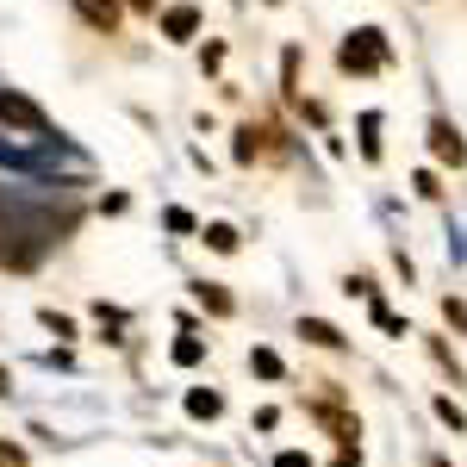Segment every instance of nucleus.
I'll return each mask as SVG.
<instances>
[{
    "label": "nucleus",
    "mask_w": 467,
    "mask_h": 467,
    "mask_svg": "<svg viewBox=\"0 0 467 467\" xmlns=\"http://www.w3.org/2000/svg\"><path fill=\"white\" fill-rule=\"evenodd\" d=\"M275 138H281L275 125H244V131H237V144H231V156H237V162H255V156H281V144H275Z\"/></svg>",
    "instance_id": "7ed1b4c3"
},
{
    "label": "nucleus",
    "mask_w": 467,
    "mask_h": 467,
    "mask_svg": "<svg viewBox=\"0 0 467 467\" xmlns=\"http://www.w3.org/2000/svg\"><path fill=\"white\" fill-rule=\"evenodd\" d=\"M193 32H200V6H187V0H181V6H169V13H162V37L187 44Z\"/></svg>",
    "instance_id": "423d86ee"
},
{
    "label": "nucleus",
    "mask_w": 467,
    "mask_h": 467,
    "mask_svg": "<svg viewBox=\"0 0 467 467\" xmlns=\"http://www.w3.org/2000/svg\"><path fill=\"white\" fill-rule=\"evenodd\" d=\"M268 6H275V0H268Z\"/></svg>",
    "instance_id": "cd10ccee"
},
{
    "label": "nucleus",
    "mask_w": 467,
    "mask_h": 467,
    "mask_svg": "<svg viewBox=\"0 0 467 467\" xmlns=\"http://www.w3.org/2000/svg\"><path fill=\"white\" fill-rule=\"evenodd\" d=\"M0 125L6 131H26V138H50L44 107H37L32 94H19V88H0Z\"/></svg>",
    "instance_id": "f03ea898"
},
{
    "label": "nucleus",
    "mask_w": 467,
    "mask_h": 467,
    "mask_svg": "<svg viewBox=\"0 0 467 467\" xmlns=\"http://www.w3.org/2000/svg\"><path fill=\"white\" fill-rule=\"evenodd\" d=\"M275 467H312V455H306V449H281V455H275Z\"/></svg>",
    "instance_id": "4be33fe9"
},
{
    "label": "nucleus",
    "mask_w": 467,
    "mask_h": 467,
    "mask_svg": "<svg viewBox=\"0 0 467 467\" xmlns=\"http://www.w3.org/2000/svg\"><path fill=\"white\" fill-rule=\"evenodd\" d=\"M75 13H81L94 32L112 37V32H119V13H125V6H119V0H75Z\"/></svg>",
    "instance_id": "39448f33"
},
{
    "label": "nucleus",
    "mask_w": 467,
    "mask_h": 467,
    "mask_svg": "<svg viewBox=\"0 0 467 467\" xmlns=\"http://www.w3.org/2000/svg\"><path fill=\"white\" fill-rule=\"evenodd\" d=\"M218 411H224V399H218V393H206V387L187 393V418H218Z\"/></svg>",
    "instance_id": "9b49d317"
},
{
    "label": "nucleus",
    "mask_w": 467,
    "mask_h": 467,
    "mask_svg": "<svg viewBox=\"0 0 467 467\" xmlns=\"http://www.w3.org/2000/svg\"><path fill=\"white\" fill-rule=\"evenodd\" d=\"M436 418H442V424H449V431H455V436L467 431V411H462V405H455V399H436Z\"/></svg>",
    "instance_id": "2eb2a0df"
},
{
    "label": "nucleus",
    "mask_w": 467,
    "mask_h": 467,
    "mask_svg": "<svg viewBox=\"0 0 467 467\" xmlns=\"http://www.w3.org/2000/svg\"><path fill=\"white\" fill-rule=\"evenodd\" d=\"M442 318L455 324V330H467V306H462V299H455V293H449V299H442Z\"/></svg>",
    "instance_id": "aec40b11"
},
{
    "label": "nucleus",
    "mask_w": 467,
    "mask_h": 467,
    "mask_svg": "<svg viewBox=\"0 0 467 467\" xmlns=\"http://www.w3.org/2000/svg\"><path fill=\"white\" fill-rule=\"evenodd\" d=\"M374 324H380V330H387V337H411V330H405V318H399V312H387V306H380V299H374Z\"/></svg>",
    "instance_id": "f3484780"
},
{
    "label": "nucleus",
    "mask_w": 467,
    "mask_h": 467,
    "mask_svg": "<svg viewBox=\"0 0 467 467\" xmlns=\"http://www.w3.org/2000/svg\"><path fill=\"white\" fill-rule=\"evenodd\" d=\"M162 224H169V231H200V224H193V213H181V206H169V213H162Z\"/></svg>",
    "instance_id": "412c9836"
},
{
    "label": "nucleus",
    "mask_w": 467,
    "mask_h": 467,
    "mask_svg": "<svg viewBox=\"0 0 467 467\" xmlns=\"http://www.w3.org/2000/svg\"><path fill=\"white\" fill-rule=\"evenodd\" d=\"M299 337H306L312 349H343V343H349V337H343L330 318H299Z\"/></svg>",
    "instance_id": "0eeeda50"
},
{
    "label": "nucleus",
    "mask_w": 467,
    "mask_h": 467,
    "mask_svg": "<svg viewBox=\"0 0 467 467\" xmlns=\"http://www.w3.org/2000/svg\"><path fill=\"white\" fill-rule=\"evenodd\" d=\"M393 63V50H387V32L380 26H361V32L343 37V50H337V69L343 75H374Z\"/></svg>",
    "instance_id": "f257e3e1"
},
{
    "label": "nucleus",
    "mask_w": 467,
    "mask_h": 467,
    "mask_svg": "<svg viewBox=\"0 0 467 467\" xmlns=\"http://www.w3.org/2000/svg\"><path fill=\"white\" fill-rule=\"evenodd\" d=\"M431 156L442 169H462L467 162V144H462V131H455L449 119H431Z\"/></svg>",
    "instance_id": "20e7f679"
},
{
    "label": "nucleus",
    "mask_w": 467,
    "mask_h": 467,
    "mask_svg": "<svg viewBox=\"0 0 467 467\" xmlns=\"http://www.w3.org/2000/svg\"><path fill=\"white\" fill-rule=\"evenodd\" d=\"M330 467H361V449H343V455H337Z\"/></svg>",
    "instance_id": "b1692460"
},
{
    "label": "nucleus",
    "mask_w": 467,
    "mask_h": 467,
    "mask_svg": "<svg viewBox=\"0 0 467 467\" xmlns=\"http://www.w3.org/2000/svg\"><path fill=\"white\" fill-rule=\"evenodd\" d=\"M37 318H44L50 337H75V318H63V312H37Z\"/></svg>",
    "instance_id": "6ab92c4d"
},
{
    "label": "nucleus",
    "mask_w": 467,
    "mask_h": 467,
    "mask_svg": "<svg viewBox=\"0 0 467 467\" xmlns=\"http://www.w3.org/2000/svg\"><path fill=\"white\" fill-rule=\"evenodd\" d=\"M361 156L380 162V112H361Z\"/></svg>",
    "instance_id": "f8f14e48"
},
{
    "label": "nucleus",
    "mask_w": 467,
    "mask_h": 467,
    "mask_svg": "<svg viewBox=\"0 0 467 467\" xmlns=\"http://www.w3.org/2000/svg\"><path fill=\"white\" fill-rule=\"evenodd\" d=\"M131 6H138V13H156V0H131Z\"/></svg>",
    "instance_id": "a878e982"
},
{
    "label": "nucleus",
    "mask_w": 467,
    "mask_h": 467,
    "mask_svg": "<svg viewBox=\"0 0 467 467\" xmlns=\"http://www.w3.org/2000/svg\"><path fill=\"white\" fill-rule=\"evenodd\" d=\"M6 393H13V374H6V368H0V399H6Z\"/></svg>",
    "instance_id": "393cba45"
},
{
    "label": "nucleus",
    "mask_w": 467,
    "mask_h": 467,
    "mask_svg": "<svg viewBox=\"0 0 467 467\" xmlns=\"http://www.w3.org/2000/svg\"><path fill=\"white\" fill-rule=\"evenodd\" d=\"M200 237H206V250H218V255H231V250H237V231H231L224 218H213V224H200Z\"/></svg>",
    "instance_id": "1a4fd4ad"
},
{
    "label": "nucleus",
    "mask_w": 467,
    "mask_h": 467,
    "mask_svg": "<svg viewBox=\"0 0 467 467\" xmlns=\"http://www.w3.org/2000/svg\"><path fill=\"white\" fill-rule=\"evenodd\" d=\"M411 187H418L424 200H442V181H436V169H418V175H411Z\"/></svg>",
    "instance_id": "a211bd4d"
},
{
    "label": "nucleus",
    "mask_w": 467,
    "mask_h": 467,
    "mask_svg": "<svg viewBox=\"0 0 467 467\" xmlns=\"http://www.w3.org/2000/svg\"><path fill=\"white\" fill-rule=\"evenodd\" d=\"M193 293H200V306H206L213 318H231V312H237V299H231V293L218 287V281H200V287H193Z\"/></svg>",
    "instance_id": "6e6552de"
},
{
    "label": "nucleus",
    "mask_w": 467,
    "mask_h": 467,
    "mask_svg": "<svg viewBox=\"0 0 467 467\" xmlns=\"http://www.w3.org/2000/svg\"><path fill=\"white\" fill-rule=\"evenodd\" d=\"M431 356H436V368H442V374H455V380H462V361H455V349H449L442 337H431Z\"/></svg>",
    "instance_id": "dca6fc26"
},
{
    "label": "nucleus",
    "mask_w": 467,
    "mask_h": 467,
    "mask_svg": "<svg viewBox=\"0 0 467 467\" xmlns=\"http://www.w3.org/2000/svg\"><path fill=\"white\" fill-rule=\"evenodd\" d=\"M431 467H449V462H442V455H431Z\"/></svg>",
    "instance_id": "bb28decb"
},
{
    "label": "nucleus",
    "mask_w": 467,
    "mask_h": 467,
    "mask_svg": "<svg viewBox=\"0 0 467 467\" xmlns=\"http://www.w3.org/2000/svg\"><path fill=\"white\" fill-rule=\"evenodd\" d=\"M250 374H262V380H281V374H287V361L275 356V349H250Z\"/></svg>",
    "instance_id": "9d476101"
},
{
    "label": "nucleus",
    "mask_w": 467,
    "mask_h": 467,
    "mask_svg": "<svg viewBox=\"0 0 467 467\" xmlns=\"http://www.w3.org/2000/svg\"><path fill=\"white\" fill-rule=\"evenodd\" d=\"M169 356H175V368H200V356H206V343H200V337H181V343L169 349Z\"/></svg>",
    "instance_id": "ddd939ff"
},
{
    "label": "nucleus",
    "mask_w": 467,
    "mask_h": 467,
    "mask_svg": "<svg viewBox=\"0 0 467 467\" xmlns=\"http://www.w3.org/2000/svg\"><path fill=\"white\" fill-rule=\"evenodd\" d=\"M0 467H26V449H13V442H0Z\"/></svg>",
    "instance_id": "5701e85b"
},
{
    "label": "nucleus",
    "mask_w": 467,
    "mask_h": 467,
    "mask_svg": "<svg viewBox=\"0 0 467 467\" xmlns=\"http://www.w3.org/2000/svg\"><path fill=\"white\" fill-rule=\"evenodd\" d=\"M281 88H287V100H299V50L281 57Z\"/></svg>",
    "instance_id": "4468645a"
}]
</instances>
